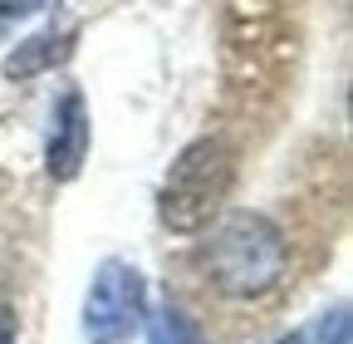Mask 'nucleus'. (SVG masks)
Wrapping results in <instances>:
<instances>
[{"label":"nucleus","instance_id":"obj_1","mask_svg":"<svg viewBox=\"0 0 353 344\" xmlns=\"http://www.w3.org/2000/svg\"><path fill=\"white\" fill-rule=\"evenodd\" d=\"M285 231L260 217V211H231L221 217L201 246V266L211 276V285L231 300H255V295H270L285 276Z\"/></svg>","mask_w":353,"mask_h":344},{"label":"nucleus","instance_id":"obj_4","mask_svg":"<svg viewBox=\"0 0 353 344\" xmlns=\"http://www.w3.org/2000/svg\"><path fill=\"white\" fill-rule=\"evenodd\" d=\"M143 305H148V285L138 276V266L128 261H103L94 271L83 300V334L88 344H128L143 325Z\"/></svg>","mask_w":353,"mask_h":344},{"label":"nucleus","instance_id":"obj_5","mask_svg":"<svg viewBox=\"0 0 353 344\" xmlns=\"http://www.w3.org/2000/svg\"><path fill=\"white\" fill-rule=\"evenodd\" d=\"M88 157V108L83 94L69 89L54 108V128H50V148H44V167H50L54 182H74L79 167Z\"/></svg>","mask_w":353,"mask_h":344},{"label":"nucleus","instance_id":"obj_7","mask_svg":"<svg viewBox=\"0 0 353 344\" xmlns=\"http://www.w3.org/2000/svg\"><path fill=\"white\" fill-rule=\"evenodd\" d=\"M148 344H206V339H201V329H196L182 310H176V305H162V310L152 315Z\"/></svg>","mask_w":353,"mask_h":344},{"label":"nucleus","instance_id":"obj_9","mask_svg":"<svg viewBox=\"0 0 353 344\" xmlns=\"http://www.w3.org/2000/svg\"><path fill=\"white\" fill-rule=\"evenodd\" d=\"M15 334H20V320H15V310L0 300V344H15Z\"/></svg>","mask_w":353,"mask_h":344},{"label":"nucleus","instance_id":"obj_10","mask_svg":"<svg viewBox=\"0 0 353 344\" xmlns=\"http://www.w3.org/2000/svg\"><path fill=\"white\" fill-rule=\"evenodd\" d=\"M275 344H309V334H285V339H275Z\"/></svg>","mask_w":353,"mask_h":344},{"label":"nucleus","instance_id":"obj_2","mask_svg":"<svg viewBox=\"0 0 353 344\" xmlns=\"http://www.w3.org/2000/svg\"><path fill=\"white\" fill-rule=\"evenodd\" d=\"M226 89L245 104H260L280 94L294 64V30L275 6L236 0L226 15Z\"/></svg>","mask_w":353,"mask_h":344},{"label":"nucleus","instance_id":"obj_3","mask_svg":"<svg viewBox=\"0 0 353 344\" xmlns=\"http://www.w3.org/2000/svg\"><path fill=\"white\" fill-rule=\"evenodd\" d=\"M231 187H236V148L226 138H196L167 167L157 211L172 231H201L231 197Z\"/></svg>","mask_w":353,"mask_h":344},{"label":"nucleus","instance_id":"obj_8","mask_svg":"<svg viewBox=\"0 0 353 344\" xmlns=\"http://www.w3.org/2000/svg\"><path fill=\"white\" fill-rule=\"evenodd\" d=\"M44 0H0V30H10L15 20H30Z\"/></svg>","mask_w":353,"mask_h":344},{"label":"nucleus","instance_id":"obj_6","mask_svg":"<svg viewBox=\"0 0 353 344\" xmlns=\"http://www.w3.org/2000/svg\"><path fill=\"white\" fill-rule=\"evenodd\" d=\"M74 39H79V30H74V25L39 30V35L20 39V50L6 59V74H10V79H34V74H44V69L64 64V59L74 55Z\"/></svg>","mask_w":353,"mask_h":344}]
</instances>
